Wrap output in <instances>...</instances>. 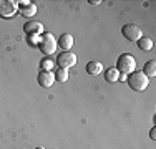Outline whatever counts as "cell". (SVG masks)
Listing matches in <instances>:
<instances>
[{"mask_svg": "<svg viewBox=\"0 0 156 149\" xmlns=\"http://www.w3.org/2000/svg\"><path fill=\"white\" fill-rule=\"evenodd\" d=\"M126 83H128V86L133 89V91H144L148 86H150V80H148V76L144 74L143 71H133L129 73L128 76H126Z\"/></svg>", "mask_w": 156, "mask_h": 149, "instance_id": "1", "label": "cell"}, {"mask_svg": "<svg viewBox=\"0 0 156 149\" xmlns=\"http://www.w3.org/2000/svg\"><path fill=\"white\" fill-rule=\"evenodd\" d=\"M116 70L121 74H129L136 71V60L129 53H121L116 60Z\"/></svg>", "mask_w": 156, "mask_h": 149, "instance_id": "2", "label": "cell"}, {"mask_svg": "<svg viewBox=\"0 0 156 149\" xmlns=\"http://www.w3.org/2000/svg\"><path fill=\"white\" fill-rule=\"evenodd\" d=\"M38 48H40V51H42L45 57H50V55H53L55 51H57V48H58L55 36L51 35V33H47V32H45L42 36H40Z\"/></svg>", "mask_w": 156, "mask_h": 149, "instance_id": "3", "label": "cell"}, {"mask_svg": "<svg viewBox=\"0 0 156 149\" xmlns=\"http://www.w3.org/2000/svg\"><path fill=\"white\" fill-rule=\"evenodd\" d=\"M121 35H123L128 42H138L141 36H143V30L135 23H126V25H123V28H121Z\"/></svg>", "mask_w": 156, "mask_h": 149, "instance_id": "4", "label": "cell"}, {"mask_svg": "<svg viewBox=\"0 0 156 149\" xmlns=\"http://www.w3.org/2000/svg\"><path fill=\"white\" fill-rule=\"evenodd\" d=\"M76 65V55L72 51H63L57 57V66L62 70H70Z\"/></svg>", "mask_w": 156, "mask_h": 149, "instance_id": "5", "label": "cell"}, {"mask_svg": "<svg viewBox=\"0 0 156 149\" xmlns=\"http://www.w3.org/2000/svg\"><path fill=\"white\" fill-rule=\"evenodd\" d=\"M18 12V2L15 0H0V17L12 18Z\"/></svg>", "mask_w": 156, "mask_h": 149, "instance_id": "6", "label": "cell"}, {"mask_svg": "<svg viewBox=\"0 0 156 149\" xmlns=\"http://www.w3.org/2000/svg\"><path fill=\"white\" fill-rule=\"evenodd\" d=\"M37 81H38L40 86H43V88H50L51 85L55 83L53 71H50V70H40L38 74H37Z\"/></svg>", "mask_w": 156, "mask_h": 149, "instance_id": "7", "label": "cell"}, {"mask_svg": "<svg viewBox=\"0 0 156 149\" xmlns=\"http://www.w3.org/2000/svg\"><path fill=\"white\" fill-rule=\"evenodd\" d=\"M23 32L27 35H43L45 30H43V25L37 20H28L27 23L23 25Z\"/></svg>", "mask_w": 156, "mask_h": 149, "instance_id": "8", "label": "cell"}, {"mask_svg": "<svg viewBox=\"0 0 156 149\" xmlns=\"http://www.w3.org/2000/svg\"><path fill=\"white\" fill-rule=\"evenodd\" d=\"M18 12H20L22 17L32 18L37 13V5L32 2H18Z\"/></svg>", "mask_w": 156, "mask_h": 149, "instance_id": "9", "label": "cell"}, {"mask_svg": "<svg viewBox=\"0 0 156 149\" xmlns=\"http://www.w3.org/2000/svg\"><path fill=\"white\" fill-rule=\"evenodd\" d=\"M57 45L63 51H70V48L73 47V35L72 33H62L60 38L57 40Z\"/></svg>", "mask_w": 156, "mask_h": 149, "instance_id": "10", "label": "cell"}, {"mask_svg": "<svg viewBox=\"0 0 156 149\" xmlns=\"http://www.w3.org/2000/svg\"><path fill=\"white\" fill-rule=\"evenodd\" d=\"M87 73L88 74H93V76H96V74H100L103 71V65L100 61H88L87 63Z\"/></svg>", "mask_w": 156, "mask_h": 149, "instance_id": "11", "label": "cell"}, {"mask_svg": "<svg viewBox=\"0 0 156 149\" xmlns=\"http://www.w3.org/2000/svg\"><path fill=\"white\" fill-rule=\"evenodd\" d=\"M143 73L146 74L148 78L156 76V61H154V60H150V61L144 63V66H143Z\"/></svg>", "mask_w": 156, "mask_h": 149, "instance_id": "12", "label": "cell"}, {"mask_svg": "<svg viewBox=\"0 0 156 149\" xmlns=\"http://www.w3.org/2000/svg\"><path fill=\"white\" fill-rule=\"evenodd\" d=\"M153 40L150 38V36H141V38L138 40V48L141 51H150L151 48H153Z\"/></svg>", "mask_w": 156, "mask_h": 149, "instance_id": "13", "label": "cell"}, {"mask_svg": "<svg viewBox=\"0 0 156 149\" xmlns=\"http://www.w3.org/2000/svg\"><path fill=\"white\" fill-rule=\"evenodd\" d=\"M105 80L108 81V83H116V81L120 80V71H118L116 68H106Z\"/></svg>", "mask_w": 156, "mask_h": 149, "instance_id": "14", "label": "cell"}, {"mask_svg": "<svg viewBox=\"0 0 156 149\" xmlns=\"http://www.w3.org/2000/svg\"><path fill=\"white\" fill-rule=\"evenodd\" d=\"M53 76H55V81H58V83H66V80H68V70L57 68Z\"/></svg>", "mask_w": 156, "mask_h": 149, "instance_id": "15", "label": "cell"}, {"mask_svg": "<svg viewBox=\"0 0 156 149\" xmlns=\"http://www.w3.org/2000/svg\"><path fill=\"white\" fill-rule=\"evenodd\" d=\"M40 70H53V60L50 57H45L40 61Z\"/></svg>", "mask_w": 156, "mask_h": 149, "instance_id": "16", "label": "cell"}, {"mask_svg": "<svg viewBox=\"0 0 156 149\" xmlns=\"http://www.w3.org/2000/svg\"><path fill=\"white\" fill-rule=\"evenodd\" d=\"M40 36L42 35H27V42L32 45V47H38L40 43Z\"/></svg>", "mask_w": 156, "mask_h": 149, "instance_id": "17", "label": "cell"}, {"mask_svg": "<svg viewBox=\"0 0 156 149\" xmlns=\"http://www.w3.org/2000/svg\"><path fill=\"white\" fill-rule=\"evenodd\" d=\"M150 137H151V139H156V129H154V128H151V131H150Z\"/></svg>", "mask_w": 156, "mask_h": 149, "instance_id": "18", "label": "cell"}, {"mask_svg": "<svg viewBox=\"0 0 156 149\" xmlns=\"http://www.w3.org/2000/svg\"><path fill=\"white\" fill-rule=\"evenodd\" d=\"M88 3H91V5H100V3H101V0H90Z\"/></svg>", "mask_w": 156, "mask_h": 149, "instance_id": "19", "label": "cell"}, {"mask_svg": "<svg viewBox=\"0 0 156 149\" xmlns=\"http://www.w3.org/2000/svg\"><path fill=\"white\" fill-rule=\"evenodd\" d=\"M37 149H45V147H42V146H40V147H37Z\"/></svg>", "mask_w": 156, "mask_h": 149, "instance_id": "20", "label": "cell"}]
</instances>
